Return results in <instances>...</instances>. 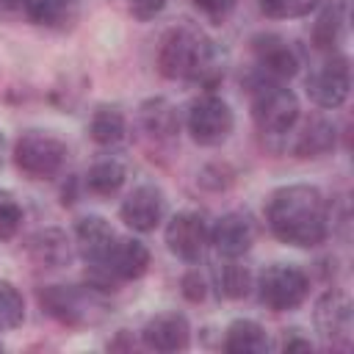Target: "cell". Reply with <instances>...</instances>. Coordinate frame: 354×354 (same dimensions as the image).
Returning a JSON list of instances; mask_svg holds the SVG:
<instances>
[{
	"instance_id": "6da1fadb",
	"label": "cell",
	"mask_w": 354,
	"mask_h": 354,
	"mask_svg": "<svg viewBox=\"0 0 354 354\" xmlns=\"http://www.w3.org/2000/svg\"><path fill=\"white\" fill-rule=\"evenodd\" d=\"M266 221L274 238H279L282 243L296 249H313L324 243L329 232V205L315 185H282L268 196Z\"/></svg>"
},
{
	"instance_id": "7a4b0ae2",
	"label": "cell",
	"mask_w": 354,
	"mask_h": 354,
	"mask_svg": "<svg viewBox=\"0 0 354 354\" xmlns=\"http://www.w3.org/2000/svg\"><path fill=\"white\" fill-rule=\"evenodd\" d=\"M158 72L169 80H194L213 88L224 77V55L194 25H174L158 47Z\"/></svg>"
},
{
	"instance_id": "3957f363",
	"label": "cell",
	"mask_w": 354,
	"mask_h": 354,
	"mask_svg": "<svg viewBox=\"0 0 354 354\" xmlns=\"http://www.w3.org/2000/svg\"><path fill=\"white\" fill-rule=\"evenodd\" d=\"M252 119L263 136H285L299 122V97L279 80L260 77L252 88Z\"/></svg>"
},
{
	"instance_id": "277c9868",
	"label": "cell",
	"mask_w": 354,
	"mask_h": 354,
	"mask_svg": "<svg viewBox=\"0 0 354 354\" xmlns=\"http://www.w3.org/2000/svg\"><path fill=\"white\" fill-rule=\"evenodd\" d=\"M14 163L30 180H50L66 163V144L50 130H25L14 144Z\"/></svg>"
},
{
	"instance_id": "5b68a950",
	"label": "cell",
	"mask_w": 354,
	"mask_h": 354,
	"mask_svg": "<svg viewBox=\"0 0 354 354\" xmlns=\"http://www.w3.org/2000/svg\"><path fill=\"white\" fill-rule=\"evenodd\" d=\"M257 293L260 301L274 310V313H288L296 310L307 293H310V279L299 266H288V263H274L268 266L260 279H257Z\"/></svg>"
},
{
	"instance_id": "8992f818",
	"label": "cell",
	"mask_w": 354,
	"mask_h": 354,
	"mask_svg": "<svg viewBox=\"0 0 354 354\" xmlns=\"http://www.w3.org/2000/svg\"><path fill=\"white\" fill-rule=\"evenodd\" d=\"M188 133L196 144L202 147H218L230 138L232 127H235V116L232 108L213 91L196 97L188 105V116H185Z\"/></svg>"
},
{
	"instance_id": "52a82bcc",
	"label": "cell",
	"mask_w": 354,
	"mask_h": 354,
	"mask_svg": "<svg viewBox=\"0 0 354 354\" xmlns=\"http://www.w3.org/2000/svg\"><path fill=\"white\" fill-rule=\"evenodd\" d=\"M351 91V66L346 55H332L307 80V94L318 108H340Z\"/></svg>"
},
{
	"instance_id": "ba28073f",
	"label": "cell",
	"mask_w": 354,
	"mask_h": 354,
	"mask_svg": "<svg viewBox=\"0 0 354 354\" xmlns=\"http://www.w3.org/2000/svg\"><path fill=\"white\" fill-rule=\"evenodd\" d=\"M163 216H166V196L152 183L136 185L119 207V218L136 232H152L163 221Z\"/></svg>"
},
{
	"instance_id": "9c48e42d",
	"label": "cell",
	"mask_w": 354,
	"mask_h": 354,
	"mask_svg": "<svg viewBox=\"0 0 354 354\" xmlns=\"http://www.w3.org/2000/svg\"><path fill=\"white\" fill-rule=\"evenodd\" d=\"M207 224L196 210H180L166 224V246L171 254H177L185 263H194L202 257L207 246Z\"/></svg>"
},
{
	"instance_id": "30bf717a",
	"label": "cell",
	"mask_w": 354,
	"mask_h": 354,
	"mask_svg": "<svg viewBox=\"0 0 354 354\" xmlns=\"http://www.w3.org/2000/svg\"><path fill=\"white\" fill-rule=\"evenodd\" d=\"M315 326L321 337L329 340L332 346H348L354 329V313L348 296L340 290H326L315 301Z\"/></svg>"
},
{
	"instance_id": "8fae6325",
	"label": "cell",
	"mask_w": 354,
	"mask_h": 354,
	"mask_svg": "<svg viewBox=\"0 0 354 354\" xmlns=\"http://www.w3.org/2000/svg\"><path fill=\"white\" fill-rule=\"evenodd\" d=\"M207 243H213V249L221 257H241L254 243V224L246 213H224L207 230Z\"/></svg>"
},
{
	"instance_id": "7c38bea8",
	"label": "cell",
	"mask_w": 354,
	"mask_h": 354,
	"mask_svg": "<svg viewBox=\"0 0 354 354\" xmlns=\"http://www.w3.org/2000/svg\"><path fill=\"white\" fill-rule=\"evenodd\" d=\"M141 340L152 351H183L191 343V324L183 313H158L144 324Z\"/></svg>"
},
{
	"instance_id": "4fadbf2b",
	"label": "cell",
	"mask_w": 354,
	"mask_h": 354,
	"mask_svg": "<svg viewBox=\"0 0 354 354\" xmlns=\"http://www.w3.org/2000/svg\"><path fill=\"white\" fill-rule=\"evenodd\" d=\"M39 304L47 315L58 318L61 324H80L88 318L91 296L69 285H47L39 290Z\"/></svg>"
},
{
	"instance_id": "5bb4252c",
	"label": "cell",
	"mask_w": 354,
	"mask_h": 354,
	"mask_svg": "<svg viewBox=\"0 0 354 354\" xmlns=\"http://www.w3.org/2000/svg\"><path fill=\"white\" fill-rule=\"evenodd\" d=\"M254 53H257V64L263 69V77H268V80L293 77L299 72L296 50L285 39H279V36H260V39H254Z\"/></svg>"
},
{
	"instance_id": "9a60e30c",
	"label": "cell",
	"mask_w": 354,
	"mask_h": 354,
	"mask_svg": "<svg viewBox=\"0 0 354 354\" xmlns=\"http://www.w3.org/2000/svg\"><path fill=\"white\" fill-rule=\"evenodd\" d=\"M113 241H116V232L108 224V218H102V216H83L75 227L77 252L86 257L88 266L100 263L108 254V249L113 246Z\"/></svg>"
},
{
	"instance_id": "2e32d148",
	"label": "cell",
	"mask_w": 354,
	"mask_h": 354,
	"mask_svg": "<svg viewBox=\"0 0 354 354\" xmlns=\"http://www.w3.org/2000/svg\"><path fill=\"white\" fill-rule=\"evenodd\" d=\"M138 119H141L144 133H149L158 141H169L180 133V116H177L174 105L163 97L144 100L141 108H138Z\"/></svg>"
},
{
	"instance_id": "e0dca14e",
	"label": "cell",
	"mask_w": 354,
	"mask_h": 354,
	"mask_svg": "<svg viewBox=\"0 0 354 354\" xmlns=\"http://www.w3.org/2000/svg\"><path fill=\"white\" fill-rule=\"evenodd\" d=\"M348 22V0H326L315 25H313V44L318 50H335L346 33Z\"/></svg>"
},
{
	"instance_id": "ac0fdd59",
	"label": "cell",
	"mask_w": 354,
	"mask_h": 354,
	"mask_svg": "<svg viewBox=\"0 0 354 354\" xmlns=\"http://www.w3.org/2000/svg\"><path fill=\"white\" fill-rule=\"evenodd\" d=\"M271 348V340L266 329L252 318H238L227 326L224 335V351L230 354H263Z\"/></svg>"
},
{
	"instance_id": "d6986e66",
	"label": "cell",
	"mask_w": 354,
	"mask_h": 354,
	"mask_svg": "<svg viewBox=\"0 0 354 354\" xmlns=\"http://www.w3.org/2000/svg\"><path fill=\"white\" fill-rule=\"evenodd\" d=\"M30 257L44 268H61L72 260V241L61 230H44L30 241Z\"/></svg>"
},
{
	"instance_id": "ffe728a7",
	"label": "cell",
	"mask_w": 354,
	"mask_h": 354,
	"mask_svg": "<svg viewBox=\"0 0 354 354\" xmlns=\"http://www.w3.org/2000/svg\"><path fill=\"white\" fill-rule=\"evenodd\" d=\"M335 147V124L315 116L310 119L301 133L296 136V144H293V155L296 158H321L326 155L329 149Z\"/></svg>"
},
{
	"instance_id": "44dd1931",
	"label": "cell",
	"mask_w": 354,
	"mask_h": 354,
	"mask_svg": "<svg viewBox=\"0 0 354 354\" xmlns=\"http://www.w3.org/2000/svg\"><path fill=\"white\" fill-rule=\"evenodd\" d=\"M124 133H127V122H124V113H122L119 108L102 105V108H97V111L91 113L88 136H91L94 144H100V147H113V144H119V141L124 138Z\"/></svg>"
},
{
	"instance_id": "7402d4cb",
	"label": "cell",
	"mask_w": 354,
	"mask_h": 354,
	"mask_svg": "<svg viewBox=\"0 0 354 354\" xmlns=\"http://www.w3.org/2000/svg\"><path fill=\"white\" fill-rule=\"evenodd\" d=\"M127 169L116 158H102L86 171V188L97 196H113L124 185Z\"/></svg>"
},
{
	"instance_id": "603a6c76",
	"label": "cell",
	"mask_w": 354,
	"mask_h": 354,
	"mask_svg": "<svg viewBox=\"0 0 354 354\" xmlns=\"http://www.w3.org/2000/svg\"><path fill=\"white\" fill-rule=\"evenodd\" d=\"M230 263H224L216 274V282H218V293L224 299H246L249 290H252V271L246 266L238 263V257H227Z\"/></svg>"
},
{
	"instance_id": "cb8c5ba5",
	"label": "cell",
	"mask_w": 354,
	"mask_h": 354,
	"mask_svg": "<svg viewBox=\"0 0 354 354\" xmlns=\"http://www.w3.org/2000/svg\"><path fill=\"white\" fill-rule=\"evenodd\" d=\"M25 321V299L11 282H0V332L17 329Z\"/></svg>"
},
{
	"instance_id": "d4e9b609",
	"label": "cell",
	"mask_w": 354,
	"mask_h": 354,
	"mask_svg": "<svg viewBox=\"0 0 354 354\" xmlns=\"http://www.w3.org/2000/svg\"><path fill=\"white\" fill-rule=\"evenodd\" d=\"M72 0H22V8L36 25H55L66 17Z\"/></svg>"
},
{
	"instance_id": "484cf974",
	"label": "cell",
	"mask_w": 354,
	"mask_h": 354,
	"mask_svg": "<svg viewBox=\"0 0 354 354\" xmlns=\"http://www.w3.org/2000/svg\"><path fill=\"white\" fill-rule=\"evenodd\" d=\"M321 0H260V8L271 19H299L307 17Z\"/></svg>"
},
{
	"instance_id": "4316f807",
	"label": "cell",
	"mask_w": 354,
	"mask_h": 354,
	"mask_svg": "<svg viewBox=\"0 0 354 354\" xmlns=\"http://www.w3.org/2000/svg\"><path fill=\"white\" fill-rule=\"evenodd\" d=\"M22 227V207L19 202L8 194L0 191V241H11Z\"/></svg>"
},
{
	"instance_id": "83f0119b",
	"label": "cell",
	"mask_w": 354,
	"mask_h": 354,
	"mask_svg": "<svg viewBox=\"0 0 354 354\" xmlns=\"http://www.w3.org/2000/svg\"><path fill=\"white\" fill-rule=\"evenodd\" d=\"M180 288H183V296L194 304L205 301V296H207V279H205V274H199V268L185 271L180 279Z\"/></svg>"
},
{
	"instance_id": "f1b7e54d",
	"label": "cell",
	"mask_w": 354,
	"mask_h": 354,
	"mask_svg": "<svg viewBox=\"0 0 354 354\" xmlns=\"http://www.w3.org/2000/svg\"><path fill=\"white\" fill-rule=\"evenodd\" d=\"M169 0H127V8L136 19H152L166 8Z\"/></svg>"
},
{
	"instance_id": "f546056e",
	"label": "cell",
	"mask_w": 354,
	"mask_h": 354,
	"mask_svg": "<svg viewBox=\"0 0 354 354\" xmlns=\"http://www.w3.org/2000/svg\"><path fill=\"white\" fill-rule=\"evenodd\" d=\"M194 6H196L202 14H207L210 19H224V17L232 11L235 0H194Z\"/></svg>"
},
{
	"instance_id": "4dcf8cb0",
	"label": "cell",
	"mask_w": 354,
	"mask_h": 354,
	"mask_svg": "<svg viewBox=\"0 0 354 354\" xmlns=\"http://www.w3.org/2000/svg\"><path fill=\"white\" fill-rule=\"evenodd\" d=\"M282 348L285 351H313V343L307 337H299V335H288L282 340Z\"/></svg>"
},
{
	"instance_id": "1f68e13d",
	"label": "cell",
	"mask_w": 354,
	"mask_h": 354,
	"mask_svg": "<svg viewBox=\"0 0 354 354\" xmlns=\"http://www.w3.org/2000/svg\"><path fill=\"white\" fill-rule=\"evenodd\" d=\"M0 348H3V343H0Z\"/></svg>"
}]
</instances>
